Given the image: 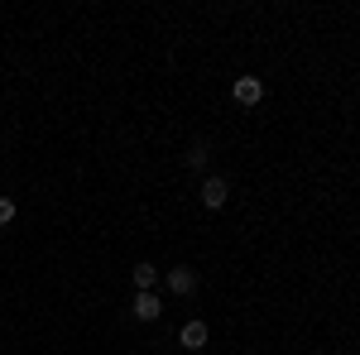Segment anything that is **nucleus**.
I'll list each match as a JSON object with an SVG mask.
<instances>
[{
	"label": "nucleus",
	"instance_id": "f257e3e1",
	"mask_svg": "<svg viewBox=\"0 0 360 355\" xmlns=\"http://www.w3.org/2000/svg\"><path fill=\"white\" fill-rule=\"evenodd\" d=\"M231 96H236L240 106H259V101H264V82H259V77H236V82H231Z\"/></svg>",
	"mask_w": 360,
	"mask_h": 355
},
{
	"label": "nucleus",
	"instance_id": "f03ea898",
	"mask_svg": "<svg viewBox=\"0 0 360 355\" xmlns=\"http://www.w3.org/2000/svg\"><path fill=\"white\" fill-rule=\"evenodd\" d=\"M202 202H207V207H226V202H231V183H226V178H207V183H202Z\"/></svg>",
	"mask_w": 360,
	"mask_h": 355
},
{
	"label": "nucleus",
	"instance_id": "7ed1b4c3",
	"mask_svg": "<svg viewBox=\"0 0 360 355\" xmlns=\"http://www.w3.org/2000/svg\"><path fill=\"white\" fill-rule=\"evenodd\" d=\"M168 288L188 298V293L197 288V269H188V264H178V269H168Z\"/></svg>",
	"mask_w": 360,
	"mask_h": 355
},
{
	"label": "nucleus",
	"instance_id": "20e7f679",
	"mask_svg": "<svg viewBox=\"0 0 360 355\" xmlns=\"http://www.w3.org/2000/svg\"><path fill=\"white\" fill-rule=\"evenodd\" d=\"M159 312H164V302L154 298V293H135V317L139 322H159Z\"/></svg>",
	"mask_w": 360,
	"mask_h": 355
},
{
	"label": "nucleus",
	"instance_id": "39448f33",
	"mask_svg": "<svg viewBox=\"0 0 360 355\" xmlns=\"http://www.w3.org/2000/svg\"><path fill=\"white\" fill-rule=\"evenodd\" d=\"M178 341H183V346H188V351H202V346H207V322H188V327L178 331Z\"/></svg>",
	"mask_w": 360,
	"mask_h": 355
},
{
	"label": "nucleus",
	"instance_id": "423d86ee",
	"mask_svg": "<svg viewBox=\"0 0 360 355\" xmlns=\"http://www.w3.org/2000/svg\"><path fill=\"white\" fill-rule=\"evenodd\" d=\"M130 278H135L139 293H154V283H159V269H154V264H135V273H130Z\"/></svg>",
	"mask_w": 360,
	"mask_h": 355
},
{
	"label": "nucleus",
	"instance_id": "0eeeda50",
	"mask_svg": "<svg viewBox=\"0 0 360 355\" xmlns=\"http://www.w3.org/2000/svg\"><path fill=\"white\" fill-rule=\"evenodd\" d=\"M183 159H188V168H207V159H212V149H207V139H193Z\"/></svg>",
	"mask_w": 360,
	"mask_h": 355
},
{
	"label": "nucleus",
	"instance_id": "6e6552de",
	"mask_svg": "<svg viewBox=\"0 0 360 355\" xmlns=\"http://www.w3.org/2000/svg\"><path fill=\"white\" fill-rule=\"evenodd\" d=\"M10 221H15V202H10V197H0V226H10Z\"/></svg>",
	"mask_w": 360,
	"mask_h": 355
}]
</instances>
